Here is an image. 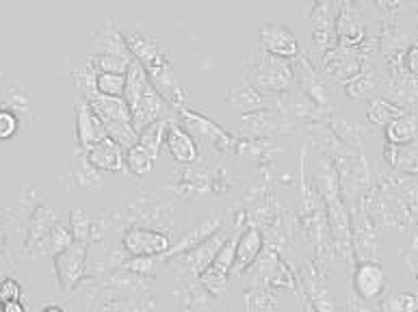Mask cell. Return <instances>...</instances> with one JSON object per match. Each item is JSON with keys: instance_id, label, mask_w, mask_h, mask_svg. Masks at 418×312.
Segmentation results:
<instances>
[{"instance_id": "obj_8", "label": "cell", "mask_w": 418, "mask_h": 312, "mask_svg": "<svg viewBox=\"0 0 418 312\" xmlns=\"http://www.w3.org/2000/svg\"><path fill=\"white\" fill-rule=\"evenodd\" d=\"M87 163L96 169V171H121L123 169V158H126V150H123L119 144H115L111 137L102 139L100 144L92 146L89 150H85Z\"/></svg>"}, {"instance_id": "obj_21", "label": "cell", "mask_w": 418, "mask_h": 312, "mask_svg": "<svg viewBox=\"0 0 418 312\" xmlns=\"http://www.w3.org/2000/svg\"><path fill=\"white\" fill-rule=\"evenodd\" d=\"M18 128H20V122H18L16 113L9 109H0V141H7V139L16 137Z\"/></svg>"}, {"instance_id": "obj_5", "label": "cell", "mask_w": 418, "mask_h": 312, "mask_svg": "<svg viewBox=\"0 0 418 312\" xmlns=\"http://www.w3.org/2000/svg\"><path fill=\"white\" fill-rule=\"evenodd\" d=\"M89 50L92 55H113V57H121L135 61V57L131 55L126 39H123L121 28L113 22H98L92 31H89Z\"/></svg>"}, {"instance_id": "obj_18", "label": "cell", "mask_w": 418, "mask_h": 312, "mask_svg": "<svg viewBox=\"0 0 418 312\" xmlns=\"http://www.w3.org/2000/svg\"><path fill=\"white\" fill-rule=\"evenodd\" d=\"M123 89H126V76L96 72V94L111 96V98H123Z\"/></svg>"}, {"instance_id": "obj_1", "label": "cell", "mask_w": 418, "mask_h": 312, "mask_svg": "<svg viewBox=\"0 0 418 312\" xmlns=\"http://www.w3.org/2000/svg\"><path fill=\"white\" fill-rule=\"evenodd\" d=\"M295 70H292L290 59H280L273 55L263 53L260 59H256L249 65V82L256 87L258 92H282L295 82Z\"/></svg>"}, {"instance_id": "obj_13", "label": "cell", "mask_w": 418, "mask_h": 312, "mask_svg": "<svg viewBox=\"0 0 418 312\" xmlns=\"http://www.w3.org/2000/svg\"><path fill=\"white\" fill-rule=\"evenodd\" d=\"M353 286L356 293L364 299L378 297L384 289V269L378 262H362L356 269Z\"/></svg>"}, {"instance_id": "obj_7", "label": "cell", "mask_w": 418, "mask_h": 312, "mask_svg": "<svg viewBox=\"0 0 418 312\" xmlns=\"http://www.w3.org/2000/svg\"><path fill=\"white\" fill-rule=\"evenodd\" d=\"M76 137L82 150H89L92 146L106 139V126L102 117L82 98L76 100Z\"/></svg>"}, {"instance_id": "obj_20", "label": "cell", "mask_w": 418, "mask_h": 312, "mask_svg": "<svg viewBox=\"0 0 418 312\" xmlns=\"http://www.w3.org/2000/svg\"><path fill=\"white\" fill-rule=\"evenodd\" d=\"M275 297L269 291L256 289L247 293V312H273Z\"/></svg>"}, {"instance_id": "obj_23", "label": "cell", "mask_w": 418, "mask_h": 312, "mask_svg": "<svg viewBox=\"0 0 418 312\" xmlns=\"http://www.w3.org/2000/svg\"><path fill=\"white\" fill-rule=\"evenodd\" d=\"M397 115H401V111L395 109V107L388 104V102H373L370 109H368V117H370L373 122H390V119L397 117Z\"/></svg>"}, {"instance_id": "obj_24", "label": "cell", "mask_w": 418, "mask_h": 312, "mask_svg": "<svg viewBox=\"0 0 418 312\" xmlns=\"http://www.w3.org/2000/svg\"><path fill=\"white\" fill-rule=\"evenodd\" d=\"M20 295H22V286L18 280L13 278H7L0 282V303H11V301H20Z\"/></svg>"}, {"instance_id": "obj_15", "label": "cell", "mask_w": 418, "mask_h": 312, "mask_svg": "<svg viewBox=\"0 0 418 312\" xmlns=\"http://www.w3.org/2000/svg\"><path fill=\"white\" fill-rule=\"evenodd\" d=\"M228 102L243 111V113H252L265 107V98L260 96V92L252 85H245V87H234L232 92L228 94Z\"/></svg>"}, {"instance_id": "obj_16", "label": "cell", "mask_w": 418, "mask_h": 312, "mask_svg": "<svg viewBox=\"0 0 418 312\" xmlns=\"http://www.w3.org/2000/svg\"><path fill=\"white\" fill-rule=\"evenodd\" d=\"M156 156L141 144H135L126 150V158H123V167L135 176H145L154 169Z\"/></svg>"}, {"instance_id": "obj_10", "label": "cell", "mask_w": 418, "mask_h": 312, "mask_svg": "<svg viewBox=\"0 0 418 312\" xmlns=\"http://www.w3.org/2000/svg\"><path fill=\"white\" fill-rule=\"evenodd\" d=\"M265 245L263 232L256 226H249L247 230L241 232L238 243H236V254H234V267H232V274L241 276L245 269H249L260 256Z\"/></svg>"}, {"instance_id": "obj_2", "label": "cell", "mask_w": 418, "mask_h": 312, "mask_svg": "<svg viewBox=\"0 0 418 312\" xmlns=\"http://www.w3.org/2000/svg\"><path fill=\"white\" fill-rule=\"evenodd\" d=\"M121 245L133 258H152V256H160V254L170 252L172 241L160 230H152V228H143V226H131L126 232H123Z\"/></svg>"}, {"instance_id": "obj_27", "label": "cell", "mask_w": 418, "mask_h": 312, "mask_svg": "<svg viewBox=\"0 0 418 312\" xmlns=\"http://www.w3.org/2000/svg\"><path fill=\"white\" fill-rule=\"evenodd\" d=\"M41 312H65V310H63V308H59V306H46Z\"/></svg>"}, {"instance_id": "obj_4", "label": "cell", "mask_w": 418, "mask_h": 312, "mask_svg": "<svg viewBox=\"0 0 418 312\" xmlns=\"http://www.w3.org/2000/svg\"><path fill=\"white\" fill-rule=\"evenodd\" d=\"M241 235H234L230 241H226L221 245V249L217 252V256L213 258V262L206 267V271L199 276L202 284L206 291H211L215 295H221L228 286V276L232 274L234 267V254H236V243H238Z\"/></svg>"}, {"instance_id": "obj_3", "label": "cell", "mask_w": 418, "mask_h": 312, "mask_svg": "<svg viewBox=\"0 0 418 312\" xmlns=\"http://www.w3.org/2000/svg\"><path fill=\"white\" fill-rule=\"evenodd\" d=\"M260 46L267 55H273L280 59H292V57H299L302 53L297 35L286 24L275 22V20L265 22L260 26Z\"/></svg>"}, {"instance_id": "obj_12", "label": "cell", "mask_w": 418, "mask_h": 312, "mask_svg": "<svg viewBox=\"0 0 418 312\" xmlns=\"http://www.w3.org/2000/svg\"><path fill=\"white\" fill-rule=\"evenodd\" d=\"M224 228V219L217 215V217H211V219H204L202 224H197V226H193V230L191 232H187L182 239H180V243L167 254V256H180V254H189L191 249H195L197 245H202V243H206L211 237H215L219 230Z\"/></svg>"}, {"instance_id": "obj_19", "label": "cell", "mask_w": 418, "mask_h": 312, "mask_svg": "<svg viewBox=\"0 0 418 312\" xmlns=\"http://www.w3.org/2000/svg\"><path fill=\"white\" fill-rule=\"evenodd\" d=\"M167 126H170V119H158L154 122L150 128H145L141 135H139V144L145 146L156 158H158V152H160V144L165 141V132H167Z\"/></svg>"}, {"instance_id": "obj_14", "label": "cell", "mask_w": 418, "mask_h": 312, "mask_svg": "<svg viewBox=\"0 0 418 312\" xmlns=\"http://www.w3.org/2000/svg\"><path fill=\"white\" fill-rule=\"evenodd\" d=\"M87 102L94 107V111L102 117L104 124H133L131 109H128V104L123 98H111V96L94 94Z\"/></svg>"}, {"instance_id": "obj_11", "label": "cell", "mask_w": 418, "mask_h": 312, "mask_svg": "<svg viewBox=\"0 0 418 312\" xmlns=\"http://www.w3.org/2000/svg\"><path fill=\"white\" fill-rule=\"evenodd\" d=\"M57 271L63 289H72L76 280L82 276V271H85V243L67 245L57 256Z\"/></svg>"}, {"instance_id": "obj_9", "label": "cell", "mask_w": 418, "mask_h": 312, "mask_svg": "<svg viewBox=\"0 0 418 312\" xmlns=\"http://www.w3.org/2000/svg\"><path fill=\"white\" fill-rule=\"evenodd\" d=\"M165 144H167V150H170V154L178 163H182V165L197 163V158H199L197 141L185 130V126H180L176 122H170V126H167V132H165Z\"/></svg>"}, {"instance_id": "obj_22", "label": "cell", "mask_w": 418, "mask_h": 312, "mask_svg": "<svg viewBox=\"0 0 418 312\" xmlns=\"http://www.w3.org/2000/svg\"><path fill=\"white\" fill-rule=\"evenodd\" d=\"M89 228H92V226H89V215H87L85 210L76 208V210L72 213V232H74V237H76L78 243H85V241H87Z\"/></svg>"}, {"instance_id": "obj_6", "label": "cell", "mask_w": 418, "mask_h": 312, "mask_svg": "<svg viewBox=\"0 0 418 312\" xmlns=\"http://www.w3.org/2000/svg\"><path fill=\"white\" fill-rule=\"evenodd\" d=\"M180 122L185 126V130L193 139H199L208 146H215V148H230L232 139L224 132V128H219L213 119H208L187 107H180Z\"/></svg>"}, {"instance_id": "obj_17", "label": "cell", "mask_w": 418, "mask_h": 312, "mask_svg": "<svg viewBox=\"0 0 418 312\" xmlns=\"http://www.w3.org/2000/svg\"><path fill=\"white\" fill-rule=\"evenodd\" d=\"M89 63L100 74H121V76H126L133 61L121 59V57H113V55H89Z\"/></svg>"}, {"instance_id": "obj_26", "label": "cell", "mask_w": 418, "mask_h": 312, "mask_svg": "<svg viewBox=\"0 0 418 312\" xmlns=\"http://www.w3.org/2000/svg\"><path fill=\"white\" fill-rule=\"evenodd\" d=\"M3 312H26V308L20 301H11V303H5V310Z\"/></svg>"}, {"instance_id": "obj_25", "label": "cell", "mask_w": 418, "mask_h": 312, "mask_svg": "<svg viewBox=\"0 0 418 312\" xmlns=\"http://www.w3.org/2000/svg\"><path fill=\"white\" fill-rule=\"evenodd\" d=\"M128 267H131V269H135V271H139V274H150L152 258H133V262Z\"/></svg>"}]
</instances>
